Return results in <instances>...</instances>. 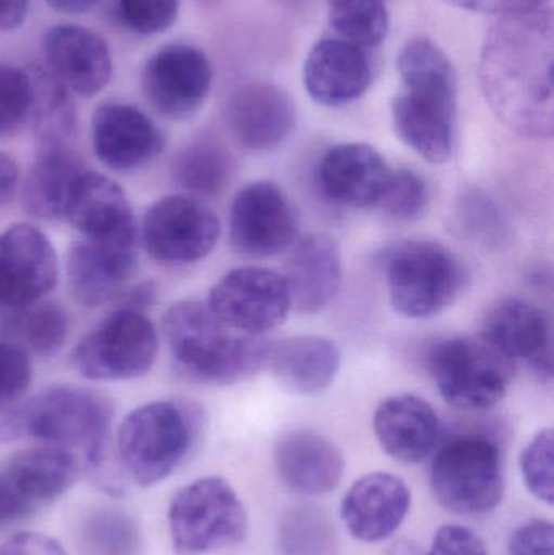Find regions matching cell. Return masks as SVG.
<instances>
[{
    "label": "cell",
    "mask_w": 554,
    "mask_h": 555,
    "mask_svg": "<svg viewBox=\"0 0 554 555\" xmlns=\"http://www.w3.org/2000/svg\"><path fill=\"white\" fill-rule=\"evenodd\" d=\"M29 0H0V31H13L25 23Z\"/></svg>",
    "instance_id": "47"
},
{
    "label": "cell",
    "mask_w": 554,
    "mask_h": 555,
    "mask_svg": "<svg viewBox=\"0 0 554 555\" xmlns=\"http://www.w3.org/2000/svg\"><path fill=\"white\" fill-rule=\"evenodd\" d=\"M168 521L178 555H204L236 546L249 528L240 495L218 476L195 479L179 489L169 504Z\"/></svg>",
    "instance_id": "7"
},
{
    "label": "cell",
    "mask_w": 554,
    "mask_h": 555,
    "mask_svg": "<svg viewBox=\"0 0 554 555\" xmlns=\"http://www.w3.org/2000/svg\"><path fill=\"white\" fill-rule=\"evenodd\" d=\"M163 335L184 377L202 384L233 385L267 367L270 346L217 319L207 304L182 300L166 310Z\"/></svg>",
    "instance_id": "4"
},
{
    "label": "cell",
    "mask_w": 554,
    "mask_h": 555,
    "mask_svg": "<svg viewBox=\"0 0 554 555\" xmlns=\"http://www.w3.org/2000/svg\"><path fill=\"white\" fill-rule=\"evenodd\" d=\"M328 22L345 41L377 48L389 33L387 0H328Z\"/></svg>",
    "instance_id": "35"
},
{
    "label": "cell",
    "mask_w": 554,
    "mask_h": 555,
    "mask_svg": "<svg viewBox=\"0 0 554 555\" xmlns=\"http://www.w3.org/2000/svg\"><path fill=\"white\" fill-rule=\"evenodd\" d=\"M117 12L130 31L156 36L175 25L179 16V0H117Z\"/></svg>",
    "instance_id": "40"
},
{
    "label": "cell",
    "mask_w": 554,
    "mask_h": 555,
    "mask_svg": "<svg viewBox=\"0 0 554 555\" xmlns=\"http://www.w3.org/2000/svg\"><path fill=\"white\" fill-rule=\"evenodd\" d=\"M18 184V168L5 153H0V204L13 197Z\"/></svg>",
    "instance_id": "49"
},
{
    "label": "cell",
    "mask_w": 554,
    "mask_h": 555,
    "mask_svg": "<svg viewBox=\"0 0 554 555\" xmlns=\"http://www.w3.org/2000/svg\"><path fill=\"white\" fill-rule=\"evenodd\" d=\"M384 555H423L420 553L418 547L410 541H400V543L394 544L389 551Z\"/></svg>",
    "instance_id": "51"
},
{
    "label": "cell",
    "mask_w": 554,
    "mask_h": 555,
    "mask_svg": "<svg viewBox=\"0 0 554 555\" xmlns=\"http://www.w3.org/2000/svg\"><path fill=\"white\" fill-rule=\"evenodd\" d=\"M220 233V220L204 202L185 195H169L146 211L142 244L156 262L191 266L214 250Z\"/></svg>",
    "instance_id": "11"
},
{
    "label": "cell",
    "mask_w": 554,
    "mask_h": 555,
    "mask_svg": "<svg viewBox=\"0 0 554 555\" xmlns=\"http://www.w3.org/2000/svg\"><path fill=\"white\" fill-rule=\"evenodd\" d=\"M292 307L299 313H318L337 296L342 286V256L337 241L318 233L296 244L285 275Z\"/></svg>",
    "instance_id": "27"
},
{
    "label": "cell",
    "mask_w": 554,
    "mask_h": 555,
    "mask_svg": "<svg viewBox=\"0 0 554 555\" xmlns=\"http://www.w3.org/2000/svg\"><path fill=\"white\" fill-rule=\"evenodd\" d=\"M283 555H337V533L331 518L314 505H295L279 528Z\"/></svg>",
    "instance_id": "34"
},
{
    "label": "cell",
    "mask_w": 554,
    "mask_h": 555,
    "mask_svg": "<svg viewBox=\"0 0 554 555\" xmlns=\"http://www.w3.org/2000/svg\"><path fill=\"white\" fill-rule=\"evenodd\" d=\"M423 555H490L487 544L471 528L445 525L436 531L431 547Z\"/></svg>",
    "instance_id": "42"
},
{
    "label": "cell",
    "mask_w": 554,
    "mask_h": 555,
    "mask_svg": "<svg viewBox=\"0 0 554 555\" xmlns=\"http://www.w3.org/2000/svg\"><path fill=\"white\" fill-rule=\"evenodd\" d=\"M340 362V349L332 339L302 335L270 346L267 367L286 390L314 395L335 380Z\"/></svg>",
    "instance_id": "28"
},
{
    "label": "cell",
    "mask_w": 554,
    "mask_h": 555,
    "mask_svg": "<svg viewBox=\"0 0 554 555\" xmlns=\"http://www.w3.org/2000/svg\"><path fill=\"white\" fill-rule=\"evenodd\" d=\"M94 155L113 171H136L158 158L166 140L162 129L142 109L124 103H104L91 119Z\"/></svg>",
    "instance_id": "17"
},
{
    "label": "cell",
    "mask_w": 554,
    "mask_h": 555,
    "mask_svg": "<svg viewBox=\"0 0 554 555\" xmlns=\"http://www.w3.org/2000/svg\"><path fill=\"white\" fill-rule=\"evenodd\" d=\"M428 205V185L412 169L400 168L390 172L377 207L394 221H413L425 214Z\"/></svg>",
    "instance_id": "37"
},
{
    "label": "cell",
    "mask_w": 554,
    "mask_h": 555,
    "mask_svg": "<svg viewBox=\"0 0 554 555\" xmlns=\"http://www.w3.org/2000/svg\"><path fill=\"white\" fill-rule=\"evenodd\" d=\"M429 371L441 397L459 410L497 406L510 390L516 362L484 335L446 339L433 348Z\"/></svg>",
    "instance_id": "8"
},
{
    "label": "cell",
    "mask_w": 554,
    "mask_h": 555,
    "mask_svg": "<svg viewBox=\"0 0 554 555\" xmlns=\"http://www.w3.org/2000/svg\"><path fill=\"white\" fill-rule=\"evenodd\" d=\"M198 433L195 410L181 401H153L130 411L117 433V453L127 475L158 485L182 465Z\"/></svg>",
    "instance_id": "5"
},
{
    "label": "cell",
    "mask_w": 554,
    "mask_h": 555,
    "mask_svg": "<svg viewBox=\"0 0 554 555\" xmlns=\"http://www.w3.org/2000/svg\"><path fill=\"white\" fill-rule=\"evenodd\" d=\"M5 326L10 335L16 338L13 343L49 358L64 346L68 333V315L57 302L42 299L25 309L15 310Z\"/></svg>",
    "instance_id": "33"
},
{
    "label": "cell",
    "mask_w": 554,
    "mask_h": 555,
    "mask_svg": "<svg viewBox=\"0 0 554 555\" xmlns=\"http://www.w3.org/2000/svg\"><path fill=\"white\" fill-rule=\"evenodd\" d=\"M231 244L250 259L279 256L298 237V217L283 189L250 182L237 192L230 210Z\"/></svg>",
    "instance_id": "13"
},
{
    "label": "cell",
    "mask_w": 554,
    "mask_h": 555,
    "mask_svg": "<svg viewBox=\"0 0 554 555\" xmlns=\"http://www.w3.org/2000/svg\"><path fill=\"white\" fill-rule=\"evenodd\" d=\"M113 416V401L101 391L55 385L16 404L0 421V443L29 439L44 446L80 449L88 469L100 476Z\"/></svg>",
    "instance_id": "3"
},
{
    "label": "cell",
    "mask_w": 554,
    "mask_h": 555,
    "mask_svg": "<svg viewBox=\"0 0 554 555\" xmlns=\"http://www.w3.org/2000/svg\"><path fill=\"white\" fill-rule=\"evenodd\" d=\"M156 284L153 281H146V283L137 284L132 289L127 291L123 296L124 309L137 310V312L145 313L149 307L153 306L156 299Z\"/></svg>",
    "instance_id": "48"
},
{
    "label": "cell",
    "mask_w": 554,
    "mask_h": 555,
    "mask_svg": "<svg viewBox=\"0 0 554 555\" xmlns=\"http://www.w3.org/2000/svg\"><path fill=\"white\" fill-rule=\"evenodd\" d=\"M392 169L368 143L332 146L319 163L318 181L328 201L348 208L377 207Z\"/></svg>",
    "instance_id": "23"
},
{
    "label": "cell",
    "mask_w": 554,
    "mask_h": 555,
    "mask_svg": "<svg viewBox=\"0 0 554 555\" xmlns=\"http://www.w3.org/2000/svg\"><path fill=\"white\" fill-rule=\"evenodd\" d=\"M31 114L28 72L0 64V140L16 135Z\"/></svg>",
    "instance_id": "38"
},
{
    "label": "cell",
    "mask_w": 554,
    "mask_h": 555,
    "mask_svg": "<svg viewBox=\"0 0 554 555\" xmlns=\"http://www.w3.org/2000/svg\"><path fill=\"white\" fill-rule=\"evenodd\" d=\"M57 278L54 246L41 230L18 223L0 233V310L15 312L39 302Z\"/></svg>",
    "instance_id": "15"
},
{
    "label": "cell",
    "mask_w": 554,
    "mask_h": 555,
    "mask_svg": "<svg viewBox=\"0 0 554 555\" xmlns=\"http://www.w3.org/2000/svg\"><path fill=\"white\" fill-rule=\"evenodd\" d=\"M387 289L396 312L409 319H429L452 306L464 293V262L442 244L405 241L387 250Z\"/></svg>",
    "instance_id": "6"
},
{
    "label": "cell",
    "mask_w": 554,
    "mask_h": 555,
    "mask_svg": "<svg viewBox=\"0 0 554 555\" xmlns=\"http://www.w3.org/2000/svg\"><path fill=\"white\" fill-rule=\"evenodd\" d=\"M0 555H67L61 544L46 534L20 533L10 538L2 547Z\"/></svg>",
    "instance_id": "45"
},
{
    "label": "cell",
    "mask_w": 554,
    "mask_h": 555,
    "mask_svg": "<svg viewBox=\"0 0 554 555\" xmlns=\"http://www.w3.org/2000/svg\"><path fill=\"white\" fill-rule=\"evenodd\" d=\"M510 555H554V528L546 520H530L514 531Z\"/></svg>",
    "instance_id": "43"
},
{
    "label": "cell",
    "mask_w": 554,
    "mask_h": 555,
    "mask_svg": "<svg viewBox=\"0 0 554 555\" xmlns=\"http://www.w3.org/2000/svg\"><path fill=\"white\" fill-rule=\"evenodd\" d=\"M431 489L451 514L484 517L504 498L501 452L493 440L465 436L446 443L433 460Z\"/></svg>",
    "instance_id": "9"
},
{
    "label": "cell",
    "mask_w": 554,
    "mask_h": 555,
    "mask_svg": "<svg viewBox=\"0 0 554 555\" xmlns=\"http://www.w3.org/2000/svg\"><path fill=\"white\" fill-rule=\"evenodd\" d=\"M139 267L137 240L94 241L78 237L68 250L72 296L85 307H100L123 296Z\"/></svg>",
    "instance_id": "16"
},
{
    "label": "cell",
    "mask_w": 554,
    "mask_h": 555,
    "mask_svg": "<svg viewBox=\"0 0 554 555\" xmlns=\"http://www.w3.org/2000/svg\"><path fill=\"white\" fill-rule=\"evenodd\" d=\"M80 469L72 450L44 446L13 456L5 475L36 507L62 498L77 482Z\"/></svg>",
    "instance_id": "30"
},
{
    "label": "cell",
    "mask_w": 554,
    "mask_h": 555,
    "mask_svg": "<svg viewBox=\"0 0 554 555\" xmlns=\"http://www.w3.org/2000/svg\"><path fill=\"white\" fill-rule=\"evenodd\" d=\"M35 505L29 504L22 492L13 486L9 476L0 475V528L31 514Z\"/></svg>",
    "instance_id": "46"
},
{
    "label": "cell",
    "mask_w": 554,
    "mask_h": 555,
    "mask_svg": "<svg viewBox=\"0 0 554 555\" xmlns=\"http://www.w3.org/2000/svg\"><path fill=\"white\" fill-rule=\"evenodd\" d=\"M233 155L223 143L202 139L189 143L172 162V179L179 188L201 197L220 195L233 179Z\"/></svg>",
    "instance_id": "32"
},
{
    "label": "cell",
    "mask_w": 554,
    "mask_h": 555,
    "mask_svg": "<svg viewBox=\"0 0 554 555\" xmlns=\"http://www.w3.org/2000/svg\"><path fill=\"white\" fill-rule=\"evenodd\" d=\"M377 442L397 462H423L438 446L441 423L435 408L416 395H397L377 406L373 420Z\"/></svg>",
    "instance_id": "26"
},
{
    "label": "cell",
    "mask_w": 554,
    "mask_h": 555,
    "mask_svg": "<svg viewBox=\"0 0 554 555\" xmlns=\"http://www.w3.org/2000/svg\"><path fill=\"white\" fill-rule=\"evenodd\" d=\"M31 114L38 152L75 149L78 117L70 91L42 67H29Z\"/></svg>",
    "instance_id": "31"
},
{
    "label": "cell",
    "mask_w": 554,
    "mask_h": 555,
    "mask_svg": "<svg viewBox=\"0 0 554 555\" xmlns=\"http://www.w3.org/2000/svg\"><path fill=\"white\" fill-rule=\"evenodd\" d=\"M484 336L511 361L524 362L552 382L553 322L542 307L516 297L501 300L485 320Z\"/></svg>",
    "instance_id": "19"
},
{
    "label": "cell",
    "mask_w": 554,
    "mask_h": 555,
    "mask_svg": "<svg viewBox=\"0 0 554 555\" xmlns=\"http://www.w3.org/2000/svg\"><path fill=\"white\" fill-rule=\"evenodd\" d=\"M273 459L283 485L306 498L328 494L344 476L345 460L338 447L312 430H293L280 437Z\"/></svg>",
    "instance_id": "25"
},
{
    "label": "cell",
    "mask_w": 554,
    "mask_h": 555,
    "mask_svg": "<svg viewBox=\"0 0 554 555\" xmlns=\"http://www.w3.org/2000/svg\"><path fill=\"white\" fill-rule=\"evenodd\" d=\"M46 70L72 94L91 98L113 78L109 46L93 29L80 25L52 26L42 39Z\"/></svg>",
    "instance_id": "20"
},
{
    "label": "cell",
    "mask_w": 554,
    "mask_h": 555,
    "mask_svg": "<svg viewBox=\"0 0 554 555\" xmlns=\"http://www.w3.org/2000/svg\"><path fill=\"white\" fill-rule=\"evenodd\" d=\"M33 380L28 351L13 341H0V411L15 408Z\"/></svg>",
    "instance_id": "41"
},
{
    "label": "cell",
    "mask_w": 554,
    "mask_h": 555,
    "mask_svg": "<svg viewBox=\"0 0 554 555\" xmlns=\"http://www.w3.org/2000/svg\"><path fill=\"white\" fill-rule=\"evenodd\" d=\"M64 221L94 241L139 240L129 198L119 184L85 169L68 195Z\"/></svg>",
    "instance_id": "24"
},
{
    "label": "cell",
    "mask_w": 554,
    "mask_h": 555,
    "mask_svg": "<svg viewBox=\"0 0 554 555\" xmlns=\"http://www.w3.org/2000/svg\"><path fill=\"white\" fill-rule=\"evenodd\" d=\"M459 9L471 12L491 13V15H513L546 7L549 0H445Z\"/></svg>",
    "instance_id": "44"
},
{
    "label": "cell",
    "mask_w": 554,
    "mask_h": 555,
    "mask_svg": "<svg viewBox=\"0 0 554 555\" xmlns=\"http://www.w3.org/2000/svg\"><path fill=\"white\" fill-rule=\"evenodd\" d=\"M553 26L550 7L503 15L481 48L485 100L504 126L527 139L554 132Z\"/></svg>",
    "instance_id": "1"
},
{
    "label": "cell",
    "mask_w": 554,
    "mask_h": 555,
    "mask_svg": "<svg viewBox=\"0 0 554 555\" xmlns=\"http://www.w3.org/2000/svg\"><path fill=\"white\" fill-rule=\"evenodd\" d=\"M403 91L392 101L397 137L431 165L452 156L458 122V75L431 39H410L397 59Z\"/></svg>",
    "instance_id": "2"
},
{
    "label": "cell",
    "mask_w": 554,
    "mask_h": 555,
    "mask_svg": "<svg viewBox=\"0 0 554 555\" xmlns=\"http://www.w3.org/2000/svg\"><path fill=\"white\" fill-rule=\"evenodd\" d=\"M80 543L87 555H139V527L126 512L101 508L85 520Z\"/></svg>",
    "instance_id": "36"
},
{
    "label": "cell",
    "mask_w": 554,
    "mask_h": 555,
    "mask_svg": "<svg viewBox=\"0 0 554 555\" xmlns=\"http://www.w3.org/2000/svg\"><path fill=\"white\" fill-rule=\"evenodd\" d=\"M140 81L143 96L156 113L166 119L188 120L207 101L214 72L201 49L169 44L145 62Z\"/></svg>",
    "instance_id": "14"
},
{
    "label": "cell",
    "mask_w": 554,
    "mask_h": 555,
    "mask_svg": "<svg viewBox=\"0 0 554 555\" xmlns=\"http://www.w3.org/2000/svg\"><path fill=\"white\" fill-rule=\"evenodd\" d=\"M231 133L249 152L279 149L296 126V107L283 88L269 81H250L233 91L227 104Z\"/></svg>",
    "instance_id": "18"
},
{
    "label": "cell",
    "mask_w": 554,
    "mask_h": 555,
    "mask_svg": "<svg viewBox=\"0 0 554 555\" xmlns=\"http://www.w3.org/2000/svg\"><path fill=\"white\" fill-rule=\"evenodd\" d=\"M87 169L75 149L38 152L23 185L22 204L36 220H64L65 205L78 176Z\"/></svg>",
    "instance_id": "29"
},
{
    "label": "cell",
    "mask_w": 554,
    "mask_h": 555,
    "mask_svg": "<svg viewBox=\"0 0 554 555\" xmlns=\"http://www.w3.org/2000/svg\"><path fill=\"white\" fill-rule=\"evenodd\" d=\"M158 356V335L146 313L119 309L101 320L72 352L81 377L96 382L143 377Z\"/></svg>",
    "instance_id": "10"
},
{
    "label": "cell",
    "mask_w": 554,
    "mask_h": 555,
    "mask_svg": "<svg viewBox=\"0 0 554 555\" xmlns=\"http://www.w3.org/2000/svg\"><path fill=\"white\" fill-rule=\"evenodd\" d=\"M198 2L208 3V5H210V3H217L218 0H198Z\"/></svg>",
    "instance_id": "52"
},
{
    "label": "cell",
    "mask_w": 554,
    "mask_h": 555,
    "mask_svg": "<svg viewBox=\"0 0 554 555\" xmlns=\"http://www.w3.org/2000/svg\"><path fill=\"white\" fill-rule=\"evenodd\" d=\"M207 306L231 330L262 336L285 322L292 297L282 273L243 267L227 273L211 287Z\"/></svg>",
    "instance_id": "12"
},
{
    "label": "cell",
    "mask_w": 554,
    "mask_h": 555,
    "mask_svg": "<svg viewBox=\"0 0 554 555\" xmlns=\"http://www.w3.org/2000/svg\"><path fill=\"white\" fill-rule=\"evenodd\" d=\"M306 91L322 106L340 107L360 100L373 81L370 55L340 38L321 39L302 67Z\"/></svg>",
    "instance_id": "22"
},
{
    "label": "cell",
    "mask_w": 554,
    "mask_h": 555,
    "mask_svg": "<svg viewBox=\"0 0 554 555\" xmlns=\"http://www.w3.org/2000/svg\"><path fill=\"white\" fill-rule=\"evenodd\" d=\"M412 492L402 478L376 472L357 479L342 499L340 515L348 533L363 543L389 540L402 527Z\"/></svg>",
    "instance_id": "21"
},
{
    "label": "cell",
    "mask_w": 554,
    "mask_h": 555,
    "mask_svg": "<svg viewBox=\"0 0 554 555\" xmlns=\"http://www.w3.org/2000/svg\"><path fill=\"white\" fill-rule=\"evenodd\" d=\"M520 473L527 491L552 505L554 501V437L553 429H543L520 453Z\"/></svg>",
    "instance_id": "39"
},
{
    "label": "cell",
    "mask_w": 554,
    "mask_h": 555,
    "mask_svg": "<svg viewBox=\"0 0 554 555\" xmlns=\"http://www.w3.org/2000/svg\"><path fill=\"white\" fill-rule=\"evenodd\" d=\"M100 0H46L55 12L64 15H83L98 5Z\"/></svg>",
    "instance_id": "50"
}]
</instances>
